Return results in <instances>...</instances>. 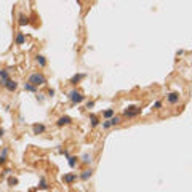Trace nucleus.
<instances>
[{"label": "nucleus", "instance_id": "nucleus-10", "mask_svg": "<svg viewBox=\"0 0 192 192\" xmlns=\"http://www.w3.org/2000/svg\"><path fill=\"white\" fill-rule=\"evenodd\" d=\"M141 114V109L139 107H136L135 110H123V115L125 117H128V119H133V117H136V115Z\"/></svg>", "mask_w": 192, "mask_h": 192}, {"label": "nucleus", "instance_id": "nucleus-26", "mask_svg": "<svg viewBox=\"0 0 192 192\" xmlns=\"http://www.w3.org/2000/svg\"><path fill=\"white\" fill-rule=\"evenodd\" d=\"M10 173H11V170H8V168H7V170H5L3 173H2V176H8Z\"/></svg>", "mask_w": 192, "mask_h": 192}, {"label": "nucleus", "instance_id": "nucleus-27", "mask_svg": "<svg viewBox=\"0 0 192 192\" xmlns=\"http://www.w3.org/2000/svg\"><path fill=\"white\" fill-rule=\"evenodd\" d=\"M181 54H184V50H178L176 51V56H181Z\"/></svg>", "mask_w": 192, "mask_h": 192}, {"label": "nucleus", "instance_id": "nucleus-31", "mask_svg": "<svg viewBox=\"0 0 192 192\" xmlns=\"http://www.w3.org/2000/svg\"><path fill=\"white\" fill-rule=\"evenodd\" d=\"M3 135H5V130H3V128H0V138H2Z\"/></svg>", "mask_w": 192, "mask_h": 192}, {"label": "nucleus", "instance_id": "nucleus-24", "mask_svg": "<svg viewBox=\"0 0 192 192\" xmlns=\"http://www.w3.org/2000/svg\"><path fill=\"white\" fill-rule=\"evenodd\" d=\"M160 107H162V101H155L154 106H152V109H160Z\"/></svg>", "mask_w": 192, "mask_h": 192}, {"label": "nucleus", "instance_id": "nucleus-17", "mask_svg": "<svg viewBox=\"0 0 192 192\" xmlns=\"http://www.w3.org/2000/svg\"><path fill=\"white\" fill-rule=\"evenodd\" d=\"M91 162H93V157H91L90 154H88V152H85V154L82 155V163H85V165H90Z\"/></svg>", "mask_w": 192, "mask_h": 192}, {"label": "nucleus", "instance_id": "nucleus-25", "mask_svg": "<svg viewBox=\"0 0 192 192\" xmlns=\"http://www.w3.org/2000/svg\"><path fill=\"white\" fill-rule=\"evenodd\" d=\"M93 106H94V101H88V102H86V107H88V109H91Z\"/></svg>", "mask_w": 192, "mask_h": 192}, {"label": "nucleus", "instance_id": "nucleus-13", "mask_svg": "<svg viewBox=\"0 0 192 192\" xmlns=\"http://www.w3.org/2000/svg\"><path fill=\"white\" fill-rule=\"evenodd\" d=\"M85 77H86L85 74H75V75H72V78H70V83H72V85H77V83Z\"/></svg>", "mask_w": 192, "mask_h": 192}, {"label": "nucleus", "instance_id": "nucleus-28", "mask_svg": "<svg viewBox=\"0 0 192 192\" xmlns=\"http://www.w3.org/2000/svg\"><path fill=\"white\" fill-rule=\"evenodd\" d=\"M54 93H56V91H54V90H51V88L48 90V94H50V96H54Z\"/></svg>", "mask_w": 192, "mask_h": 192}, {"label": "nucleus", "instance_id": "nucleus-9", "mask_svg": "<svg viewBox=\"0 0 192 192\" xmlns=\"http://www.w3.org/2000/svg\"><path fill=\"white\" fill-rule=\"evenodd\" d=\"M75 179H77V175L75 173H66L62 176V183H66V184H72Z\"/></svg>", "mask_w": 192, "mask_h": 192}, {"label": "nucleus", "instance_id": "nucleus-29", "mask_svg": "<svg viewBox=\"0 0 192 192\" xmlns=\"http://www.w3.org/2000/svg\"><path fill=\"white\" fill-rule=\"evenodd\" d=\"M135 109H136V106H128L125 110H135Z\"/></svg>", "mask_w": 192, "mask_h": 192}, {"label": "nucleus", "instance_id": "nucleus-7", "mask_svg": "<svg viewBox=\"0 0 192 192\" xmlns=\"http://www.w3.org/2000/svg\"><path fill=\"white\" fill-rule=\"evenodd\" d=\"M7 80H10V70L8 69H2L0 70V85L5 86Z\"/></svg>", "mask_w": 192, "mask_h": 192}, {"label": "nucleus", "instance_id": "nucleus-18", "mask_svg": "<svg viewBox=\"0 0 192 192\" xmlns=\"http://www.w3.org/2000/svg\"><path fill=\"white\" fill-rule=\"evenodd\" d=\"M37 189H42V191H47V189H48V183H47V179L43 178V176L40 178V183H39Z\"/></svg>", "mask_w": 192, "mask_h": 192}, {"label": "nucleus", "instance_id": "nucleus-20", "mask_svg": "<svg viewBox=\"0 0 192 192\" xmlns=\"http://www.w3.org/2000/svg\"><path fill=\"white\" fill-rule=\"evenodd\" d=\"M90 122H91V127H98L99 125V119L94 114H90Z\"/></svg>", "mask_w": 192, "mask_h": 192}, {"label": "nucleus", "instance_id": "nucleus-11", "mask_svg": "<svg viewBox=\"0 0 192 192\" xmlns=\"http://www.w3.org/2000/svg\"><path fill=\"white\" fill-rule=\"evenodd\" d=\"M91 176H93V170L90 168V170H85V171L80 173V176H78V178H80L82 181H88V179L91 178Z\"/></svg>", "mask_w": 192, "mask_h": 192}, {"label": "nucleus", "instance_id": "nucleus-22", "mask_svg": "<svg viewBox=\"0 0 192 192\" xmlns=\"http://www.w3.org/2000/svg\"><path fill=\"white\" fill-rule=\"evenodd\" d=\"M112 115H115V110L114 109H107V110H104V112H102V117H104V119H110Z\"/></svg>", "mask_w": 192, "mask_h": 192}, {"label": "nucleus", "instance_id": "nucleus-16", "mask_svg": "<svg viewBox=\"0 0 192 192\" xmlns=\"http://www.w3.org/2000/svg\"><path fill=\"white\" fill-rule=\"evenodd\" d=\"M35 61H37V64L40 66V67H45L47 66V59H45V56H42V54H37Z\"/></svg>", "mask_w": 192, "mask_h": 192}, {"label": "nucleus", "instance_id": "nucleus-23", "mask_svg": "<svg viewBox=\"0 0 192 192\" xmlns=\"http://www.w3.org/2000/svg\"><path fill=\"white\" fill-rule=\"evenodd\" d=\"M67 160H69V167L70 168H74V167H75V165H77V157H67Z\"/></svg>", "mask_w": 192, "mask_h": 192}, {"label": "nucleus", "instance_id": "nucleus-2", "mask_svg": "<svg viewBox=\"0 0 192 192\" xmlns=\"http://www.w3.org/2000/svg\"><path fill=\"white\" fill-rule=\"evenodd\" d=\"M122 123V119H120L119 115H112L110 119H107L106 122H102V128L104 130H107V128H110V127H115V125H120Z\"/></svg>", "mask_w": 192, "mask_h": 192}, {"label": "nucleus", "instance_id": "nucleus-12", "mask_svg": "<svg viewBox=\"0 0 192 192\" xmlns=\"http://www.w3.org/2000/svg\"><path fill=\"white\" fill-rule=\"evenodd\" d=\"M29 23H31V21H29V16H26V15H23V13L18 16V24L19 26H27Z\"/></svg>", "mask_w": 192, "mask_h": 192}, {"label": "nucleus", "instance_id": "nucleus-30", "mask_svg": "<svg viewBox=\"0 0 192 192\" xmlns=\"http://www.w3.org/2000/svg\"><path fill=\"white\" fill-rule=\"evenodd\" d=\"M37 99H39V101L42 102V101H43V94H39V96H37Z\"/></svg>", "mask_w": 192, "mask_h": 192}, {"label": "nucleus", "instance_id": "nucleus-19", "mask_svg": "<svg viewBox=\"0 0 192 192\" xmlns=\"http://www.w3.org/2000/svg\"><path fill=\"white\" fill-rule=\"evenodd\" d=\"M24 90L26 91H31V93H37V86H34L32 83H24Z\"/></svg>", "mask_w": 192, "mask_h": 192}, {"label": "nucleus", "instance_id": "nucleus-21", "mask_svg": "<svg viewBox=\"0 0 192 192\" xmlns=\"http://www.w3.org/2000/svg\"><path fill=\"white\" fill-rule=\"evenodd\" d=\"M7 183H8L10 187H13V186H18V178H13V176H8V179H7Z\"/></svg>", "mask_w": 192, "mask_h": 192}, {"label": "nucleus", "instance_id": "nucleus-1", "mask_svg": "<svg viewBox=\"0 0 192 192\" xmlns=\"http://www.w3.org/2000/svg\"><path fill=\"white\" fill-rule=\"evenodd\" d=\"M29 83H32L34 86H40V85H45L47 83V78L42 74L35 72V74H31L29 75Z\"/></svg>", "mask_w": 192, "mask_h": 192}, {"label": "nucleus", "instance_id": "nucleus-15", "mask_svg": "<svg viewBox=\"0 0 192 192\" xmlns=\"http://www.w3.org/2000/svg\"><path fill=\"white\" fill-rule=\"evenodd\" d=\"M15 42H16V45H24V42H26V37L23 32H18L16 34V39H15Z\"/></svg>", "mask_w": 192, "mask_h": 192}, {"label": "nucleus", "instance_id": "nucleus-14", "mask_svg": "<svg viewBox=\"0 0 192 192\" xmlns=\"http://www.w3.org/2000/svg\"><path fill=\"white\" fill-rule=\"evenodd\" d=\"M7 155H8V147H3L2 149V154H0V165L7 163Z\"/></svg>", "mask_w": 192, "mask_h": 192}, {"label": "nucleus", "instance_id": "nucleus-3", "mask_svg": "<svg viewBox=\"0 0 192 192\" xmlns=\"http://www.w3.org/2000/svg\"><path fill=\"white\" fill-rule=\"evenodd\" d=\"M83 99H85V96H83L80 91H77V90H72L69 93V101L72 102V104H78V102H82Z\"/></svg>", "mask_w": 192, "mask_h": 192}, {"label": "nucleus", "instance_id": "nucleus-6", "mask_svg": "<svg viewBox=\"0 0 192 192\" xmlns=\"http://www.w3.org/2000/svg\"><path fill=\"white\" fill-rule=\"evenodd\" d=\"M47 127L43 123H34L32 125V133L34 135H42V133H45Z\"/></svg>", "mask_w": 192, "mask_h": 192}, {"label": "nucleus", "instance_id": "nucleus-8", "mask_svg": "<svg viewBox=\"0 0 192 192\" xmlns=\"http://www.w3.org/2000/svg\"><path fill=\"white\" fill-rule=\"evenodd\" d=\"M5 88H7V91L13 93V91H16V88H18V82L10 78V80H7V83H5Z\"/></svg>", "mask_w": 192, "mask_h": 192}, {"label": "nucleus", "instance_id": "nucleus-5", "mask_svg": "<svg viewBox=\"0 0 192 192\" xmlns=\"http://www.w3.org/2000/svg\"><path fill=\"white\" fill-rule=\"evenodd\" d=\"M179 93H176V91H171V93L167 94V101L170 102V104H178L179 102Z\"/></svg>", "mask_w": 192, "mask_h": 192}, {"label": "nucleus", "instance_id": "nucleus-4", "mask_svg": "<svg viewBox=\"0 0 192 192\" xmlns=\"http://www.w3.org/2000/svg\"><path fill=\"white\" fill-rule=\"evenodd\" d=\"M70 123H72V119H70L69 115H61V117L58 119L56 125L61 128V127H66V125H70Z\"/></svg>", "mask_w": 192, "mask_h": 192}]
</instances>
